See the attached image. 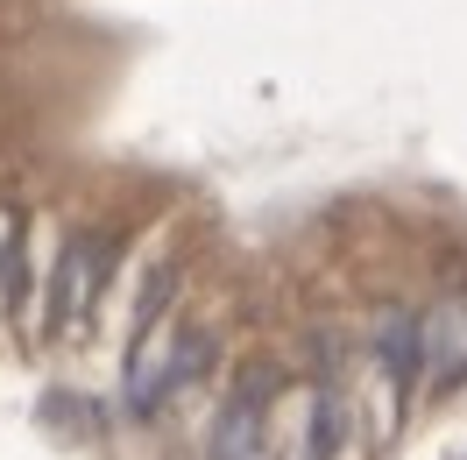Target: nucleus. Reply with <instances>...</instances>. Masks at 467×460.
Masks as SVG:
<instances>
[{"label":"nucleus","mask_w":467,"mask_h":460,"mask_svg":"<svg viewBox=\"0 0 467 460\" xmlns=\"http://www.w3.org/2000/svg\"><path fill=\"white\" fill-rule=\"evenodd\" d=\"M269 397H276L269 361H248L205 432V460H269Z\"/></svg>","instance_id":"nucleus-1"},{"label":"nucleus","mask_w":467,"mask_h":460,"mask_svg":"<svg viewBox=\"0 0 467 460\" xmlns=\"http://www.w3.org/2000/svg\"><path fill=\"white\" fill-rule=\"evenodd\" d=\"M107 269H114V241H64L57 248V269H50V290H43V340H64L71 326H78V312H86L92 298H99V284H107Z\"/></svg>","instance_id":"nucleus-2"},{"label":"nucleus","mask_w":467,"mask_h":460,"mask_svg":"<svg viewBox=\"0 0 467 460\" xmlns=\"http://www.w3.org/2000/svg\"><path fill=\"white\" fill-rule=\"evenodd\" d=\"M368 361H376V375L389 382V397H397V411H404V397L432 375V326L418 312H382L376 333H368Z\"/></svg>","instance_id":"nucleus-3"},{"label":"nucleus","mask_w":467,"mask_h":460,"mask_svg":"<svg viewBox=\"0 0 467 460\" xmlns=\"http://www.w3.org/2000/svg\"><path fill=\"white\" fill-rule=\"evenodd\" d=\"M340 439H348V397H340V382H312L305 432H297V460H333Z\"/></svg>","instance_id":"nucleus-4"},{"label":"nucleus","mask_w":467,"mask_h":460,"mask_svg":"<svg viewBox=\"0 0 467 460\" xmlns=\"http://www.w3.org/2000/svg\"><path fill=\"white\" fill-rule=\"evenodd\" d=\"M0 305L15 326H29V241H22V227L0 234Z\"/></svg>","instance_id":"nucleus-5"}]
</instances>
